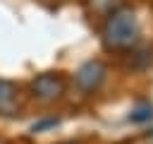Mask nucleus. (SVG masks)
<instances>
[{
  "mask_svg": "<svg viewBox=\"0 0 153 144\" xmlns=\"http://www.w3.org/2000/svg\"><path fill=\"white\" fill-rule=\"evenodd\" d=\"M139 38V22L129 7H117L108 14L103 26V43L108 50H129Z\"/></svg>",
  "mask_w": 153,
  "mask_h": 144,
  "instance_id": "nucleus-1",
  "label": "nucleus"
},
{
  "mask_svg": "<svg viewBox=\"0 0 153 144\" xmlns=\"http://www.w3.org/2000/svg\"><path fill=\"white\" fill-rule=\"evenodd\" d=\"M57 120L55 118H50V120H43V122H38V125H33V132H41L43 127H50V125H55Z\"/></svg>",
  "mask_w": 153,
  "mask_h": 144,
  "instance_id": "nucleus-7",
  "label": "nucleus"
},
{
  "mask_svg": "<svg viewBox=\"0 0 153 144\" xmlns=\"http://www.w3.org/2000/svg\"><path fill=\"white\" fill-rule=\"evenodd\" d=\"M17 86L7 79H0V113L2 115H14L17 113Z\"/></svg>",
  "mask_w": 153,
  "mask_h": 144,
  "instance_id": "nucleus-4",
  "label": "nucleus"
},
{
  "mask_svg": "<svg viewBox=\"0 0 153 144\" xmlns=\"http://www.w3.org/2000/svg\"><path fill=\"white\" fill-rule=\"evenodd\" d=\"M0 144H5V142H0Z\"/></svg>",
  "mask_w": 153,
  "mask_h": 144,
  "instance_id": "nucleus-8",
  "label": "nucleus"
},
{
  "mask_svg": "<svg viewBox=\"0 0 153 144\" xmlns=\"http://www.w3.org/2000/svg\"><path fill=\"white\" fill-rule=\"evenodd\" d=\"M153 118V106L151 103H139L131 113H129V120L131 122H146V120H151Z\"/></svg>",
  "mask_w": 153,
  "mask_h": 144,
  "instance_id": "nucleus-6",
  "label": "nucleus"
},
{
  "mask_svg": "<svg viewBox=\"0 0 153 144\" xmlns=\"http://www.w3.org/2000/svg\"><path fill=\"white\" fill-rule=\"evenodd\" d=\"M120 2L122 0H88V10L91 12H96V14H110V12H115L117 7H120Z\"/></svg>",
  "mask_w": 153,
  "mask_h": 144,
  "instance_id": "nucleus-5",
  "label": "nucleus"
},
{
  "mask_svg": "<svg viewBox=\"0 0 153 144\" xmlns=\"http://www.w3.org/2000/svg\"><path fill=\"white\" fill-rule=\"evenodd\" d=\"M31 94L38 101H55L65 94V79L55 72H43L31 82Z\"/></svg>",
  "mask_w": 153,
  "mask_h": 144,
  "instance_id": "nucleus-2",
  "label": "nucleus"
},
{
  "mask_svg": "<svg viewBox=\"0 0 153 144\" xmlns=\"http://www.w3.org/2000/svg\"><path fill=\"white\" fill-rule=\"evenodd\" d=\"M105 74H108V67L100 62V60H88L84 62L76 74H74V82L81 91H96L103 82H105Z\"/></svg>",
  "mask_w": 153,
  "mask_h": 144,
  "instance_id": "nucleus-3",
  "label": "nucleus"
}]
</instances>
